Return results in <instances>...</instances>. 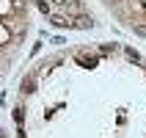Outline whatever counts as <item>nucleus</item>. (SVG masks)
Wrapping results in <instances>:
<instances>
[{"instance_id":"nucleus-1","label":"nucleus","mask_w":146,"mask_h":138,"mask_svg":"<svg viewBox=\"0 0 146 138\" xmlns=\"http://www.w3.org/2000/svg\"><path fill=\"white\" fill-rule=\"evenodd\" d=\"M64 14L69 17V19H77V17H83V14H86V8H83V3H80V0H69V3L64 6Z\"/></svg>"},{"instance_id":"nucleus-2","label":"nucleus","mask_w":146,"mask_h":138,"mask_svg":"<svg viewBox=\"0 0 146 138\" xmlns=\"http://www.w3.org/2000/svg\"><path fill=\"white\" fill-rule=\"evenodd\" d=\"M50 22L55 25V28H74V19H69L66 14H52V17H50Z\"/></svg>"},{"instance_id":"nucleus-3","label":"nucleus","mask_w":146,"mask_h":138,"mask_svg":"<svg viewBox=\"0 0 146 138\" xmlns=\"http://www.w3.org/2000/svg\"><path fill=\"white\" fill-rule=\"evenodd\" d=\"M19 91H22V94H33V91H36V75H28V77H22V83H19Z\"/></svg>"},{"instance_id":"nucleus-4","label":"nucleus","mask_w":146,"mask_h":138,"mask_svg":"<svg viewBox=\"0 0 146 138\" xmlns=\"http://www.w3.org/2000/svg\"><path fill=\"white\" fill-rule=\"evenodd\" d=\"M74 28H80V31H88V28H94V17L91 14H83L74 19Z\"/></svg>"},{"instance_id":"nucleus-5","label":"nucleus","mask_w":146,"mask_h":138,"mask_svg":"<svg viewBox=\"0 0 146 138\" xmlns=\"http://www.w3.org/2000/svg\"><path fill=\"white\" fill-rule=\"evenodd\" d=\"M11 116H14L17 127H19V124H25V108H22V105H17L14 111H11Z\"/></svg>"},{"instance_id":"nucleus-6","label":"nucleus","mask_w":146,"mask_h":138,"mask_svg":"<svg viewBox=\"0 0 146 138\" xmlns=\"http://www.w3.org/2000/svg\"><path fill=\"white\" fill-rule=\"evenodd\" d=\"M124 55L130 58V61H141V55H138V50H132V47H124Z\"/></svg>"},{"instance_id":"nucleus-7","label":"nucleus","mask_w":146,"mask_h":138,"mask_svg":"<svg viewBox=\"0 0 146 138\" xmlns=\"http://www.w3.org/2000/svg\"><path fill=\"white\" fill-rule=\"evenodd\" d=\"M36 6H39V11H41V14H50V11H52L47 0H36Z\"/></svg>"},{"instance_id":"nucleus-8","label":"nucleus","mask_w":146,"mask_h":138,"mask_svg":"<svg viewBox=\"0 0 146 138\" xmlns=\"http://www.w3.org/2000/svg\"><path fill=\"white\" fill-rule=\"evenodd\" d=\"M132 31L138 33V36H146V25H132Z\"/></svg>"},{"instance_id":"nucleus-9","label":"nucleus","mask_w":146,"mask_h":138,"mask_svg":"<svg viewBox=\"0 0 146 138\" xmlns=\"http://www.w3.org/2000/svg\"><path fill=\"white\" fill-rule=\"evenodd\" d=\"M102 53H105V55L108 53H116V44H102Z\"/></svg>"},{"instance_id":"nucleus-10","label":"nucleus","mask_w":146,"mask_h":138,"mask_svg":"<svg viewBox=\"0 0 146 138\" xmlns=\"http://www.w3.org/2000/svg\"><path fill=\"white\" fill-rule=\"evenodd\" d=\"M17 138H28V135H25V130H22V124L17 127Z\"/></svg>"},{"instance_id":"nucleus-11","label":"nucleus","mask_w":146,"mask_h":138,"mask_svg":"<svg viewBox=\"0 0 146 138\" xmlns=\"http://www.w3.org/2000/svg\"><path fill=\"white\" fill-rule=\"evenodd\" d=\"M0 138H6V135H3V130H0Z\"/></svg>"}]
</instances>
